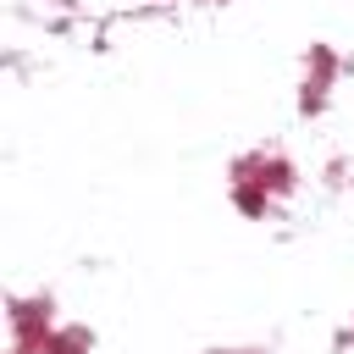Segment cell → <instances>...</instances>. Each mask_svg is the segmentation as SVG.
<instances>
[{
  "label": "cell",
  "mask_w": 354,
  "mask_h": 354,
  "mask_svg": "<svg viewBox=\"0 0 354 354\" xmlns=\"http://www.w3.org/2000/svg\"><path fill=\"white\" fill-rule=\"evenodd\" d=\"M227 199H232V210L243 216V221H271L277 216V194H266L260 183H227Z\"/></svg>",
  "instance_id": "obj_4"
},
{
  "label": "cell",
  "mask_w": 354,
  "mask_h": 354,
  "mask_svg": "<svg viewBox=\"0 0 354 354\" xmlns=\"http://www.w3.org/2000/svg\"><path fill=\"white\" fill-rule=\"evenodd\" d=\"M44 354H94V332L77 326V321H66V326H55L44 337Z\"/></svg>",
  "instance_id": "obj_5"
},
{
  "label": "cell",
  "mask_w": 354,
  "mask_h": 354,
  "mask_svg": "<svg viewBox=\"0 0 354 354\" xmlns=\"http://www.w3.org/2000/svg\"><path fill=\"white\" fill-rule=\"evenodd\" d=\"M227 183H260L266 194L288 199V194H299L304 171H299V166H293L282 149H266V144H254V149L232 155V166H227Z\"/></svg>",
  "instance_id": "obj_1"
},
{
  "label": "cell",
  "mask_w": 354,
  "mask_h": 354,
  "mask_svg": "<svg viewBox=\"0 0 354 354\" xmlns=\"http://www.w3.org/2000/svg\"><path fill=\"white\" fill-rule=\"evenodd\" d=\"M348 337H354V326H348Z\"/></svg>",
  "instance_id": "obj_8"
},
{
  "label": "cell",
  "mask_w": 354,
  "mask_h": 354,
  "mask_svg": "<svg viewBox=\"0 0 354 354\" xmlns=\"http://www.w3.org/2000/svg\"><path fill=\"white\" fill-rule=\"evenodd\" d=\"M6 326H11V348L44 354V337L61 326V321H55V299H50V293H11Z\"/></svg>",
  "instance_id": "obj_2"
},
{
  "label": "cell",
  "mask_w": 354,
  "mask_h": 354,
  "mask_svg": "<svg viewBox=\"0 0 354 354\" xmlns=\"http://www.w3.org/2000/svg\"><path fill=\"white\" fill-rule=\"evenodd\" d=\"M205 6H227V0H205Z\"/></svg>",
  "instance_id": "obj_7"
},
{
  "label": "cell",
  "mask_w": 354,
  "mask_h": 354,
  "mask_svg": "<svg viewBox=\"0 0 354 354\" xmlns=\"http://www.w3.org/2000/svg\"><path fill=\"white\" fill-rule=\"evenodd\" d=\"M210 354H266V348H210Z\"/></svg>",
  "instance_id": "obj_6"
},
{
  "label": "cell",
  "mask_w": 354,
  "mask_h": 354,
  "mask_svg": "<svg viewBox=\"0 0 354 354\" xmlns=\"http://www.w3.org/2000/svg\"><path fill=\"white\" fill-rule=\"evenodd\" d=\"M343 72H348V61L332 44H310L304 50V77H299V116H321L332 105V88H337Z\"/></svg>",
  "instance_id": "obj_3"
}]
</instances>
